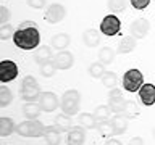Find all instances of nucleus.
<instances>
[{
  "label": "nucleus",
  "instance_id": "nucleus-1",
  "mask_svg": "<svg viewBox=\"0 0 155 145\" xmlns=\"http://www.w3.org/2000/svg\"><path fill=\"white\" fill-rule=\"evenodd\" d=\"M15 45L21 50H36L41 42V32L37 27H19L13 36Z\"/></svg>",
  "mask_w": 155,
  "mask_h": 145
},
{
  "label": "nucleus",
  "instance_id": "nucleus-2",
  "mask_svg": "<svg viewBox=\"0 0 155 145\" xmlns=\"http://www.w3.org/2000/svg\"><path fill=\"white\" fill-rule=\"evenodd\" d=\"M60 108H61V113L70 114V116H74V114L79 113V108H81V94H79V90H76V89L66 90L65 94L61 95Z\"/></svg>",
  "mask_w": 155,
  "mask_h": 145
},
{
  "label": "nucleus",
  "instance_id": "nucleus-3",
  "mask_svg": "<svg viewBox=\"0 0 155 145\" xmlns=\"http://www.w3.org/2000/svg\"><path fill=\"white\" fill-rule=\"evenodd\" d=\"M47 126H44L39 119H26L16 126V134L21 137H44Z\"/></svg>",
  "mask_w": 155,
  "mask_h": 145
},
{
  "label": "nucleus",
  "instance_id": "nucleus-4",
  "mask_svg": "<svg viewBox=\"0 0 155 145\" xmlns=\"http://www.w3.org/2000/svg\"><path fill=\"white\" fill-rule=\"evenodd\" d=\"M42 90L34 76H26L21 81V98L24 102H39Z\"/></svg>",
  "mask_w": 155,
  "mask_h": 145
},
{
  "label": "nucleus",
  "instance_id": "nucleus-5",
  "mask_svg": "<svg viewBox=\"0 0 155 145\" xmlns=\"http://www.w3.org/2000/svg\"><path fill=\"white\" fill-rule=\"evenodd\" d=\"M144 85V76L139 69H128L123 76V87L126 92H139V89Z\"/></svg>",
  "mask_w": 155,
  "mask_h": 145
},
{
  "label": "nucleus",
  "instance_id": "nucleus-6",
  "mask_svg": "<svg viewBox=\"0 0 155 145\" xmlns=\"http://www.w3.org/2000/svg\"><path fill=\"white\" fill-rule=\"evenodd\" d=\"M128 100H124L123 94H121V90L118 89V87H113V89L110 90L108 94V106L111 108V111H113L115 114L118 113H124L126 108H128Z\"/></svg>",
  "mask_w": 155,
  "mask_h": 145
},
{
  "label": "nucleus",
  "instance_id": "nucleus-7",
  "mask_svg": "<svg viewBox=\"0 0 155 145\" xmlns=\"http://www.w3.org/2000/svg\"><path fill=\"white\" fill-rule=\"evenodd\" d=\"M121 29V21L116 14H107L100 21V32L107 37H113L120 32Z\"/></svg>",
  "mask_w": 155,
  "mask_h": 145
},
{
  "label": "nucleus",
  "instance_id": "nucleus-8",
  "mask_svg": "<svg viewBox=\"0 0 155 145\" xmlns=\"http://www.w3.org/2000/svg\"><path fill=\"white\" fill-rule=\"evenodd\" d=\"M18 65L13 60H2L0 61V81L3 84L12 82L18 77Z\"/></svg>",
  "mask_w": 155,
  "mask_h": 145
},
{
  "label": "nucleus",
  "instance_id": "nucleus-9",
  "mask_svg": "<svg viewBox=\"0 0 155 145\" xmlns=\"http://www.w3.org/2000/svg\"><path fill=\"white\" fill-rule=\"evenodd\" d=\"M44 18H45L47 23L57 24V23H60L61 19L66 18V8L63 7V5H60V3H52L50 7L45 10Z\"/></svg>",
  "mask_w": 155,
  "mask_h": 145
},
{
  "label": "nucleus",
  "instance_id": "nucleus-10",
  "mask_svg": "<svg viewBox=\"0 0 155 145\" xmlns=\"http://www.w3.org/2000/svg\"><path fill=\"white\" fill-rule=\"evenodd\" d=\"M39 106L45 113H52V111H55L60 106V100H58L57 94H53V92H42L41 98H39Z\"/></svg>",
  "mask_w": 155,
  "mask_h": 145
},
{
  "label": "nucleus",
  "instance_id": "nucleus-11",
  "mask_svg": "<svg viewBox=\"0 0 155 145\" xmlns=\"http://www.w3.org/2000/svg\"><path fill=\"white\" fill-rule=\"evenodd\" d=\"M149 29H150V23L145 18L134 19V21L131 23V26H129L131 36H134L136 39H144L149 34Z\"/></svg>",
  "mask_w": 155,
  "mask_h": 145
},
{
  "label": "nucleus",
  "instance_id": "nucleus-12",
  "mask_svg": "<svg viewBox=\"0 0 155 145\" xmlns=\"http://www.w3.org/2000/svg\"><path fill=\"white\" fill-rule=\"evenodd\" d=\"M53 63H55L57 69H70V68L74 65V56H73L71 52H58L55 56H53Z\"/></svg>",
  "mask_w": 155,
  "mask_h": 145
},
{
  "label": "nucleus",
  "instance_id": "nucleus-13",
  "mask_svg": "<svg viewBox=\"0 0 155 145\" xmlns=\"http://www.w3.org/2000/svg\"><path fill=\"white\" fill-rule=\"evenodd\" d=\"M139 98L144 106H152L155 103V85L150 82H145L139 89Z\"/></svg>",
  "mask_w": 155,
  "mask_h": 145
},
{
  "label": "nucleus",
  "instance_id": "nucleus-14",
  "mask_svg": "<svg viewBox=\"0 0 155 145\" xmlns=\"http://www.w3.org/2000/svg\"><path fill=\"white\" fill-rule=\"evenodd\" d=\"M84 142H86V130H84V127H82L81 124L71 127L70 132H68V137H66V143L68 145H84Z\"/></svg>",
  "mask_w": 155,
  "mask_h": 145
},
{
  "label": "nucleus",
  "instance_id": "nucleus-15",
  "mask_svg": "<svg viewBox=\"0 0 155 145\" xmlns=\"http://www.w3.org/2000/svg\"><path fill=\"white\" fill-rule=\"evenodd\" d=\"M128 116L123 113H118L116 116L111 118V124H113V135H121L128 129Z\"/></svg>",
  "mask_w": 155,
  "mask_h": 145
},
{
  "label": "nucleus",
  "instance_id": "nucleus-16",
  "mask_svg": "<svg viewBox=\"0 0 155 145\" xmlns=\"http://www.w3.org/2000/svg\"><path fill=\"white\" fill-rule=\"evenodd\" d=\"M52 47L48 45H41L36 48V52H34V61L37 63V65H45L47 61H52Z\"/></svg>",
  "mask_w": 155,
  "mask_h": 145
},
{
  "label": "nucleus",
  "instance_id": "nucleus-17",
  "mask_svg": "<svg viewBox=\"0 0 155 145\" xmlns=\"http://www.w3.org/2000/svg\"><path fill=\"white\" fill-rule=\"evenodd\" d=\"M82 42H84L86 47H97L100 44V34L97 29H86L84 32H82Z\"/></svg>",
  "mask_w": 155,
  "mask_h": 145
},
{
  "label": "nucleus",
  "instance_id": "nucleus-18",
  "mask_svg": "<svg viewBox=\"0 0 155 145\" xmlns=\"http://www.w3.org/2000/svg\"><path fill=\"white\" fill-rule=\"evenodd\" d=\"M70 42H71L70 34H65V32H58L50 39V45L53 48H57V50H65L70 45Z\"/></svg>",
  "mask_w": 155,
  "mask_h": 145
},
{
  "label": "nucleus",
  "instance_id": "nucleus-19",
  "mask_svg": "<svg viewBox=\"0 0 155 145\" xmlns=\"http://www.w3.org/2000/svg\"><path fill=\"white\" fill-rule=\"evenodd\" d=\"M44 139H45L47 145H60V142H61L60 129H58L55 124L48 126V127L45 129V134H44Z\"/></svg>",
  "mask_w": 155,
  "mask_h": 145
},
{
  "label": "nucleus",
  "instance_id": "nucleus-20",
  "mask_svg": "<svg viewBox=\"0 0 155 145\" xmlns=\"http://www.w3.org/2000/svg\"><path fill=\"white\" fill-rule=\"evenodd\" d=\"M136 42H137V39H136L134 36H124L120 40L118 47H116V53H129V52H133L134 47H136Z\"/></svg>",
  "mask_w": 155,
  "mask_h": 145
},
{
  "label": "nucleus",
  "instance_id": "nucleus-21",
  "mask_svg": "<svg viewBox=\"0 0 155 145\" xmlns=\"http://www.w3.org/2000/svg\"><path fill=\"white\" fill-rule=\"evenodd\" d=\"M16 126L18 124H15V121L8 116L0 118V137H7V135L16 132Z\"/></svg>",
  "mask_w": 155,
  "mask_h": 145
},
{
  "label": "nucleus",
  "instance_id": "nucleus-22",
  "mask_svg": "<svg viewBox=\"0 0 155 145\" xmlns=\"http://www.w3.org/2000/svg\"><path fill=\"white\" fill-rule=\"evenodd\" d=\"M78 123H79L84 129H95L97 124H99V121H97L95 114L94 113H79L78 116Z\"/></svg>",
  "mask_w": 155,
  "mask_h": 145
},
{
  "label": "nucleus",
  "instance_id": "nucleus-23",
  "mask_svg": "<svg viewBox=\"0 0 155 145\" xmlns=\"http://www.w3.org/2000/svg\"><path fill=\"white\" fill-rule=\"evenodd\" d=\"M41 111H42V108L36 103V102H26V103L23 105V113L28 119H37L39 114H41Z\"/></svg>",
  "mask_w": 155,
  "mask_h": 145
},
{
  "label": "nucleus",
  "instance_id": "nucleus-24",
  "mask_svg": "<svg viewBox=\"0 0 155 145\" xmlns=\"http://www.w3.org/2000/svg\"><path fill=\"white\" fill-rule=\"evenodd\" d=\"M55 126L60 129V132H70V129L73 127L71 116L70 114H65V113H60L55 118Z\"/></svg>",
  "mask_w": 155,
  "mask_h": 145
},
{
  "label": "nucleus",
  "instance_id": "nucleus-25",
  "mask_svg": "<svg viewBox=\"0 0 155 145\" xmlns=\"http://www.w3.org/2000/svg\"><path fill=\"white\" fill-rule=\"evenodd\" d=\"M115 55H116V52L111 47H104V48H100V52H99V61L102 65L107 66V65H110V63H113Z\"/></svg>",
  "mask_w": 155,
  "mask_h": 145
},
{
  "label": "nucleus",
  "instance_id": "nucleus-26",
  "mask_svg": "<svg viewBox=\"0 0 155 145\" xmlns=\"http://www.w3.org/2000/svg\"><path fill=\"white\" fill-rule=\"evenodd\" d=\"M111 113H113V111H111V108L108 105H100V106H97L95 111H94V114H95V118L99 123H102V121H110Z\"/></svg>",
  "mask_w": 155,
  "mask_h": 145
},
{
  "label": "nucleus",
  "instance_id": "nucleus-27",
  "mask_svg": "<svg viewBox=\"0 0 155 145\" xmlns=\"http://www.w3.org/2000/svg\"><path fill=\"white\" fill-rule=\"evenodd\" d=\"M13 102V94L7 85H0V108H7Z\"/></svg>",
  "mask_w": 155,
  "mask_h": 145
},
{
  "label": "nucleus",
  "instance_id": "nucleus-28",
  "mask_svg": "<svg viewBox=\"0 0 155 145\" xmlns=\"http://www.w3.org/2000/svg\"><path fill=\"white\" fill-rule=\"evenodd\" d=\"M102 82H104L105 87L113 89V87H116V84H118V76H116V72H113V71H105L104 76H102Z\"/></svg>",
  "mask_w": 155,
  "mask_h": 145
},
{
  "label": "nucleus",
  "instance_id": "nucleus-29",
  "mask_svg": "<svg viewBox=\"0 0 155 145\" xmlns=\"http://www.w3.org/2000/svg\"><path fill=\"white\" fill-rule=\"evenodd\" d=\"M87 72L91 74V77H94V79H102V76H104L105 72V65H102V63H92L89 66V69Z\"/></svg>",
  "mask_w": 155,
  "mask_h": 145
},
{
  "label": "nucleus",
  "instance_id": "nucleus-30",
  "mask_svg": "<svg viewBox=\"0 0 155 145\" xmlns=\"http://www.w3.org/2000/svg\"><path fill=\"white\" fill-rule=\"evenodd\" d=\"M128 7V0H108V8L111 13H121Z\"/></svg>",
  "mask_w": 155,
  "mask_h": 145
},
{
  "label": "nucleus",
  "instance_id": "nucleus-31",
  "mask_svg": "<svg viewBox=\"0 0 155 145\" xmlns=\"http://www.w3.org/2000/svg\"><path fill=\"white\" fill-rule=\"evenodd\" d=\"M97 130H99L100 135H104V137H108V135H113V124H111V121H102V123L97 124Z\"/></svg>",
  "mask_w": 155,
  "mask_h": 145
},
{
  "label": "nucleus",
  "instance_id": "nucleus-32",
  "mask_svg": "<svg viewBox=\"0 0 155 145\" xmlns=\"http://www.w3.org/2000/svg\"><path fill=\"white\" fill-rule=\"evenodd\" d=\"M41 74L44 76V77H53L55 76V72H57V66H55V63H53V60L52 61H47L45 65H41Z\"/></svg>",
  "mask_w": 155,
  "mask_h": 145
},
{
  "label": "nucleus",
  "instance_id": "nucleus-33",
  "mask_svg": "<svg viewBox=\"0 0 155 145\" xmlns=\"http://www.w3.org/2000/svg\"><path fill=\"white\" fill-rule=\"evenodd\" d=\"M15 31L12 24H3L0 26V40H8V39H13Z\"/></svg>",
  "mask_w": 155,
  "mask_h": 145
},
{
  "label": "nucleus",
  "instance_id": "nucleus-34",
  "mask_svg": "<svg viewBox=\"0 0 155 145\" xmlns=\"http://www.w3.org/2000/svg\"><path fill=\"white\" fill-rule=\"evenodd\" d=\"M150 2H152V0H129L131 7L134 10H145L150 5Z\"/></svg>",
  "mask_w": 155,
  "mask_h": 145
},
{
  "label": "nucleus",
  "instance_id": "nucleus-35",
  "mask_svg": "<svg viewBox=\"0 0 155 145\" xmlns=\"http://www.w3.org/2000/svg\"><path fill=\"white\" fill-rule=\"evenodd\" d=\"M8 19H10V10L2 5V7H0V26L8 24Z\"/></svg>",
  "mask_w": 155,
  "mask_h": 145
},
{
  "label": "nucleus",
  "instance_id": "nucleus-36",
  "mask_svg": "<svg viewBox=\"0 0 155 145\" xmlns=\"http://www.w3.org/2000/svg\"><path fill=\"white\" fill-rule=\"evenodd\" d=\"M137 113H139V111H137V106L134 105V102H129V103H128V108H126V111H124L123 114H126L128 118H136V116H137Z\"/></svg>",
  "mask_w": 155,
  "mask_h": 145
},
{
  "label": "nucleus",
  "instance_id": "nucleus-37",
  "mask_svg": "<svg viewBox=\"0 0 155 145\" xmlns=\"http://www.w3.org/2000/svg\"><path fill=\"white\" fill-rule=\"evenodd\" d=\"M28 5L31 8H36V10H41L45 7V3H47V0H26Z\"/></svg>",
  "mask_w": 155,
  "mask_h": 145
},
{
  "label": "nucleus",
  "instance_id": "nucleus-38",
  "mask_svg": "<svg viewBox=\"0 0 155 145\" xmlns=\"http://www.w3.org/2000/svg\"><path fill=\"white\" fill-rule=\"evenodd\" d=\"M19 27H37V24L34 21H23L19 24Z\"/></svg>",
  "mask_w": 155,
  "mask_h": 145
},
{
  "label": "nucleus",
  "instance_id": "nucleus-39",
  "mask_svg": "<svg viewBox=\"0 0 155 145\" xmlns=\"http://www.w3.org/2000/svg\"><path fill=\"white\" fill-rule=\"evenodd\" d=\"M105 145H123V143H121L118 139H108V140L105 142Z\"/></svg>",
  "mask_w": 155,
  "mask_h": 145
},
{
  "label": "nucleus",
  "instance_id": "nucleus-40",
  "mask_svg": "<svg viewBox=\"0 0 155 145\" xmlns=\"http://www.w3.org/2000/svg\"><path fill=\"white\" fill-rule=\"evenodd\" d=\"M153 137H155V127H153Z\"/></svg>",
  "mask_w": 155,
  "mask_h": 145
},
{
  "label": "nucleus",
  "instance_id": "nucleus-41",
  "mask_svg": "<svg viewBox=\"0 0 155 145\" xmlns=\"http://www.w3.org/2000/svg\"><path fill=\"white\" fill-rule=\"evenodd\" d=\"M128 145H131V143H128Z\"/></svg>",
  "mask_w": 155,
  "mask_h": 145
},
{
  "label": "nucleus",
  "instance_id": "nucleus-42",
  "mask_svg": "<svg viewBox=\"0 0 155 145\" xmlns=\"http://www.w3.org/2000/svg\"><path fill=\"white\" fill-rule=\"evenodd\" d=\"M153 2H155V0H153Z\"/></svg>",
  "mask_w": 155,
  "mask_h": 145
}]
</instances>
